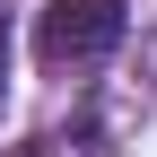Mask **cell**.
Listing matches in <instances>:
<instances>
[{
  "label": "cell",
  "mask_w": 157,
  "mask_h": 157,
  "mask_svg": "<svg viewBox=\"0 0 157 157\" xmlns=\"http://www.w3.org/2000/svg\"><path fill=\"white\" fill-rule=\"evenodd\" d=\"M122 44V0H52L35 17V52L52 70H78V61H105Z\"/></svg>",
  "instance_id": "1"
},
{
  "label": "cell",
  "mask_w": 157,
  "mask_h": 157,
  "mask_svg": "<svg viewBox=\"0 0 157 157\" xmlns=\"http://www.w3.org/2000/svg\"><path fill=\"white\" fill-rule=\"evenodd\" d=\"M0 78H9V35H0Z\"/></svg>",
  "instance_id": "2"
}]
</instances>
